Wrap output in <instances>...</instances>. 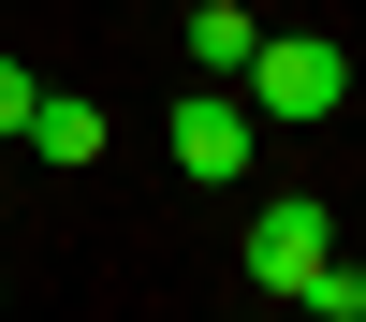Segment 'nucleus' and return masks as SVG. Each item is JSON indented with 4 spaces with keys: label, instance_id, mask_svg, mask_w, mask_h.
Instances as JSON below:
<instances>
[{
    "label": "nucleus",
    "instance_id": "3",
    "mask_svg": "<svg viewBox=\"0 0 366 322\" xmlns=\"http://www.w3.org/2000/svg\"><path fill=\"white\" fill-rule=\"evenodd\" d=\"M322 249H337V220H322L308 191H264V205H249V293H293Z\"/></svg>",
    "mask_w": 366,
    "mask_h": 322
},
{
    "label": "nucleus",
    "instance_id": "4",
    "mask_svg": "<svg viewBox=\"0 0 366 322\" xmlns=\"http://www.w3.org/2000/svg\"><path fill=\"white\" fill-rule=\"evenodd\" d=\"M249 44H264V29H249V0H191V44H176V59H191L205 88H234V74H249Z\"/></svg>",
    "mask_w": 366,
    "mask_h": 322
},
{
    "label": "nucleus",
    "instance_id": "8",
    "mask_svg": "<svg viewBox=\"0 0 366 322\" xmlns=\"http://www.w3.org/2000/svg\"><path fill=\"white\" fill-rule=\"evenodd\" d=\"M0 293H15V278H0Z\"/></svg>",
    "mask_w": 366,
    "mask_h": 322
},
{
    "label": "nucleus",
    "instance_id": "7",
    "mask_svg": "<svg viewBox=\"0 0 366 322\" xmlns=\"http://www.w3.org/2000/svg\"><path fill=\"white\" fill-rule=\"evenodd\" d=\"M29 103H44V74H29V59H15V44H0V146H15V132H29Z\"/></svg>",
    "mask_w": 366,
    "mask_h": 322
},
{
    "label": "nucleus",
    "instance_id": "5",
    "mask_svg": "<svg viewBox=\"0 0 366 322\" xmlns=\"http://www.w3.org/2000/svg\"><path fill=\"white\" fill-rule=\"evenodd\" d=\"M15 146H29V161H103V103H74V88H44Z\"/></svg>",
    "mask_w": 366,
    "mask_h": 322
},
{
    "label": "nucleus",
    "instance_id": "6",
    "mask_svg": "<svg viewBox=\"0 0 366 322\" xmlns=\"http://www.w3.org/2000/svg\"><path fill=\"white\" fill-rule=\"evenodd\" d=\"M293 308H322V322H366V263H337V249H322L308 278H293Z\"/></svg>",
    "mask_w": 366,
    "mask_h": 322
},
{
    "label": "nucleus",
    "instance_id": "2",
    "mask_svg": "<svg viewBox=\"0 0 366 322\" xmlns=\"http://www.w3.org/2000/svg\"><path fill=\"white\" fill-rule=\"evenodd\" d=\"M162 146H176V176L234 191V176H249V88H205V74H191V103L162 117Z\"/></svg>",
    "mask_w": 366,
    "mask_h": 322
},
{
    "label": "nucleus",
    "instance_id": "1",
    "mask_svg": "<svg viewBox=\"0 0 366 322\" xmlns=\"http://www.w3.org/2000/svg\"><path fill=\"white\" fill-rule=\"evenodd\" d=\"M234 88H249V117L308 132V117H337V103H352V44H322V29H264Z\"/></svg>",
    "mask_w": 366,
    "mask_h": 322
}]
</instances>
